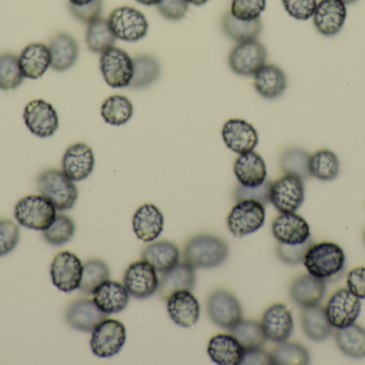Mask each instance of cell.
<instances>
[{"label":"cell","instance_id":"obj_1","mask_svg":"<svg viewBox=\"0 0 365 365\" xmlns=\"http://www.w3.org/2000/svg\"><path fill=\"white\" fill-rule=\"evenodd\" d=\"M229 246L225 240L208 234L191 238L184 249V261L192 268L210 269L227 261Z\"/></svg>","mask_w":365,"mask_h":365},{"label":"cell","instance_id":"obj_2","mask_svg":"<svg viewBox=\"0 0 365 365\" xmlns=\"http://www.w3.org/2000/svg\"><path fill=\"white\" fill-rule=\"evenodd\" d=\"M344 251L332 242L313 244L304 255V265L309 274L323 281L331 280L344 270Z\"/></svg>","mask_w":365,"mask_h":365},{"label":"cell","instance_id":"obj_3","mask_svg":"<svg viewBox=\"0 0 365 365\" xmlns=\"http://www.w3.org/2000/svg\"><path fill=\"white\" fill-rule=\"evenodd\" d=\"M36 188L60 211L72 209L78 199L74 181L58 169H48L41 174L36 179Z\"/></svg>","mask_w":365,"mask_h":365},{"label":"cell","instance_id":"obj_4","mask_svg":"<svg viewBox=\"0 0 365 365\" xmlns=\"http://www.w3.org/2000/svg\"><path fill=\"white\" fill-rule=\"evenodd\" d=\"M14 216L27 229L45 231L57 216V209L42 195H29L16 204Z\"/></svg>","mask_w":365,"mask_h":365},{"label":"cell","instance_id":"obj_5","mask_svg":"<svg viewBox=\"0 0 365 365\" xmlns=\"http://www.w3.org/2000/svg\"><path fill=\"white\" fill-rule=\"evenodd\" d=\"M109 26L115 38L126 42H137L147 36L149 23L147 17L132 6H120L109 14Z\"/></svg>","mask_w":365,"mask_h":365},{"label":"cell","instance_id":"obj_6","mask_svg":"<svg viewBox=\"0 0 365 365\" xmlns=\"http://www.w3.org/2000/svg\"><path fill=\"white\" fill-rule=\"evenodd\" d=\"M100 68L107 85L113 88L128 87L134 75L133 58L119 47H111L102 54Z\"/></svg>","mask_w":365,"mask_h":365},{"label":"cell","instance_id":"obj_7","mask_svg":"<svg viewBox=\"0 0 365 365\" xmlns=\"http://www.w3.org/2000/svg\"><path fill=\"white\" fill-rule=\"evenodd\" d=\"M126 341L125 326L117 319H105L92 331L90 346L100 358H110L123 349Z\"/></svg>","mask_w":365,"mask_h":365},{"label":"cell","instance_id":"obj_8","mask_svg":"<svg viewBox=\"0 0 365 365\" xmlns=\"http://www.w3.org/2000/svg\"><path fill=\"white\" fill-rule=\"evenodd\" d=\"M265 218V206L259 201H238L227 216V229L235 237L242 238L259 231Z\"/></svg>","mask_w":365,"mask_h":365},{"label":"cell","instance_id":"obj_9","mask_svg":"<svg viewBox=\"0 0 365 365\" xmlns=\"http://www.w3.org/2000/svg\"><path fill=\"white\" fill-rule=\"evenodd\" d=\"M270 203L280 214L296 212L304 201V180L293 175H284L272 182Z\"/></svg>","mask_w":365,"mask_h":365},{"label":"cell","instance_id":"obj_10","mask_svg":"<svg viewBox=\"0 0 365 365\" xmlns=\"http://www.w3.org/2000/svg\"><path fill=\"white\" fill-rule=\"evenodd\" d=\"M325 311L332 327L342 329L357 321L361 313V299L349 289H339L328 300Z\"/></svg>","mask_w":365,"mask_h":365},{"label":"cell","instance_id":"obj_11","mask_svg":"<svg viewBox=\"0 0 365 365\" xmlns=\"http://www.w3.org/2000/svg\"><path fill=\"white\" fill-rule=\"evenodd\" d=\"M123 285L130 296L143 300L158 291L160 279L153 266L143 259L128 266L124 272Z\"/></svg>","mask_w":365,"mask_h":365},{"label":"cell","instance_id":"obj_12","mask_svg":"<svg viewBox=\"0 0 365 365\" xmlns=\"http://www.w3.org/2000/svg\"><path fill=\"white\" fill-rule=\"evenodd\" d=\"M83 264L74 253H58L51 266L53 284L63 293H72L81 286Z\"/></svg>","mask_w":365,"mask_h":365},{"label":"cell","instance_id":"obj_13","mask_svg":"<svg viewBox=\"0 0 365 365\" xmlns=\"http://www.w3.org/2000/svg\"><path fill=\"white\" fill-rule=\"evenodd\" d=\"M207 313L210 321L222 329H233L242 319V308L237 298L223 289L210 294Z\"/></svg>","mask_w":365,"mask_h":365},{"label":"cell","instance_id":"obj_14","mask_svg":"<svg viewBox=\"0 0 365 365\" xmlns=\"http://www.w3.org/2000/svg\"><path fill=\"white\" fill-rule=\"evenodd\" d=\"M267 59L266 47L259 41L238 43L229 55L230 68L234 73L244 76L255 75Z\"/></svg>","mask_w":365,"mask_h":365},{"label":"cell","instance_id":"obj_15","mask_svg":"<svg viewBox=\"0 0 365 365\" xmlns=\"http://www.w3.org/2000/svg\"><path fill=\"white\" fill-rule=\"evenodd\" d=\"M24 120L32 134L38 137L51 136L59 128V117L51 103L44 100L30 101L24 111Z\"/></svg>","mask_w":365,"mask_h":365},{"label":"cell","instance_id":"obj_16","mask_svg":"<svg viewBox=\"0 0 365 365\" xmlns=\"http://www.w3.org/2000/svg\"><path fill=\"white\" fill-rule=\"evenodd\" d=\"M312 17L319 34L324 36H336L346 21V4L342 0H321L317 2Z\"/></svg>","mask_w":365,"mask_h":365},{"label":"cell","instance_id":"obj_17","mask_svg":"<svg viewBox=\"0 0 365 365\" xmlns=\"http://www.w3.org/2000/svg\"><path fill=\"white\" fill-rule=\"evenodd\" d=\"M261 326L268 341L277 344L285 342L289 340L294 330L291 311L284 304H272L264 313Z\"/></svg>","mask_w":365,"mask_h":365},{"label":"cell","instance_id":"obj_18","mask_svg":"<svg viewBox=\"0 0 365 365\" xmlns=\"http://www.w3.org/2000/svg\"><path fill=\"white\" fill-rule=\"evenodd\" d=\"M272 231L278 242L291 246L304 244L311 238L308 222L295 212L277 216L272 223Z\"/></svg>","mask_w":365,"mask_h":365},{"label":"cell","instance_id":"obj_19","mask_svg":"<svg viewBox=\"0 0 365 365\" xmlns=\"http://www.w3.org/2000/svg\"><path fill=\"white\" fill-rule=\"evenodd\" d=\"M93 169V150L87 144H74L66 149L62 158V171L73 181L87 179Z\"/></svg>","mask_w":365,"mask_h":365},{"label":"cell","instance_id":"obj_20","mask_svg":"<svg viewBox=\"0 0 365 365\" xmlns=\"http://www.w3.org/2000/svg\"><path fill=\"white\" fill-rule=\"evenodd\" d=\"M222 139L225 146L238 154L253 151L259 143L257 130L242 119L227 120L222 128Z\"/></svg>","mask_w":365,"mask_h":365},{"label":"cell","instance_id":"obj_21","mask_svg":"<svg viewBox=\"0 0 365 365\" xmlns=\"http://www.w3.org/2000/svg\"><path fill=\"white\" fill-rule=\"evenodd\" d=\"M169 316L180 327L190 328L200 319V304L191 291H178L167 299Z\"/></svg>","mask_w":365,"mask_h":365},{"label":"cell","instance_id":"obj_22","mask_svg":"<svg viewBox=\"0 0 365 365\" xmlns=\"http://www.w3.org/2000/svg\"><path fill=\"white\" fill-rule=\"evenodd\" d=\"M92 296L98 308L107 315L122 312L130 302L128 289L117 281H105L94 289Z\"/></svg>","mask_w":365,"mask_h":365},{"label":"cell","instance_id":"obj_23","mask_svg":"<svg viewBox=\"0 0 365 365\" xmlns=\"http://www.w3.org/2000/svg\"><path fill=\"white\" fill-rule=\"evenodd\" d=\"M66 319L73 329L92 332L107 319V314L98 308L93 299H79L68 306Z\"/></svg>","mask_w":365,"mask_h":365},{"label":"cell","instance_id":"obj_24","mask_svg":"<svg viewBox=\"0 0 365 365\" xmlns=\"http://www.w3.org/2000/svg\"><path fill=\"white\" fill-rule=\"evenodd\" d=\"M133 229L139 240L154 241L164 229V216L153 204H145L133 216Z\"/></svg>","mask_w":365,"mask_h":365},{"label":"cell","instance_id":"obj_25","mask_svg":"<svg viewBox=\"0 0 365 365\" xmlns=\"http://www.w3.org/2000/svg\"><path fill=\"white\" fill-rule=\"evenodd\" d=\"M325 294V281L311 274L298 276L289 287L292 300L302 309L319 304Z\"/></svg>","mask_w":365,"mask_h":365},{"label":"cell","instance_id":"obj_26","mask_svg":"<svg viewBox=\"0 0 365 365\" xmlns=\"http://www.w3.org/2000/svg\"><path fill=\"white\" fill-rule=\"evenodd\" d=\"M207 354L214 364L240 365L245 356V349L232 334H220L210 339Z\"/></svg>","mask_w":365,"mask_h":365},{"label":"cell","instance_id":"obj_27","mask_svg":"<svg viewBox=\"0 0 365 365\" xmlns=\"http://www.w3.org/2000/svg\"><path fill=\"white\" fill-rule=\"evenodd\" d=\"M19 61L25 79H38L51 66V51L42 43H31L21 51Z\"/></svg>","mask_w":365,"mask_h":365},{"label":"cell","instance_id":"obj_28","mask_svg":"<svg viewBox=\"0 0 365 365\" xmlns=\"http://www.w3.org/2000/svg\"><path fill=\"white\" fill-rule=\"evenodd\" d=\"M253 76L257 94L268 100L279 98L287 90V75L284 71L276 64H264Z\"/></svg>","mask_w":365,"mask_h":365},{"label":"cell","instance_id":"obj_29","mask_svg":"<svg viewBox=\"0 0 365 365\" xmlns=\"http://www.w3.org/2000/svg\"><path fill=\"white\" fill-rule=\"evenodd\" d=\"M234 174L242 186H259L267 177L265 161L255 151L240 154L234 163Z\"/></svg>","mask_w":365,"mask_h":365},{"label":"cell","instance_id":"obj_30","mask_svg":"<svg viewBox=\"0 0 365 365\" xmlns=\"http://www.w3.org/2000/svg\"><path fill=\"white\" fill-rule=\"evenodd\" d=\"M48 47L51 57V68L58 72L72 68L78 59V44L70 34L64 32L56 34Z\"/></svg>","mask_w":365,"mask_h":365},{"label":"cell","instance_id":"obj_31","mask_svg":"<svg viewBox=\"0 0 365 365\" xmlns=\"http://www.w3.org/2000/svg\"><path fill=\"white\" fill-rule=\"evenodd\" d=\"M195 285V268L187 263L178 264L173 269L163 274L158 293L160 298L167 300L178 291H192Z\"/></svg>","mask_w":365,"mask_h":365},{"label":"cell","instance_id":"obj_32","mask_svg":"<svg viewBox=\"0 0 365 365\" xmlns=\"http://www.w3.org/2000/svg\"><path fill=\"white\" fill-rule=\"evenodd\" d=\"M302 326L306 336L314 342H324L334 332V327L326 315L325 308L319 304L302 309Z\"/></svg>","mask_w":365,"mask_h":365},{"label":"cell","instance_id":"obj_33","mask_svg":"<svg viewBox=\"0 0 365 365\" xmlns=\"http://www.w3.org/2000/svg\"><path fill=\"white\" fill-rule=\"evenodd\" d=\"M141 257L153 266L156 271L164 274L179 264L180 250L173 242L163 240L148 246Z\"/></svg>","mask_w":365,"mask_h":365},{"label":"cell","instance_id":"obj_34","mask_svg":"<svg viewBox=\"0 0 365 365\" xmlns=\"http://www.w3.org/2000/svg\"><path fill=\"white\" fill-rule=\"evenodd\" d=\"M340 351L354 359L365 358V328L353 324L346 328L336 330L334 334Z\"/></svg>","mask_w":365,"mask_h":365},{"label":"cell","instance_id":"obj_35","mask_svg":"<svg viewBox=\"0 0 365 365\" xmlns=\"http://www.w3.org/2000/svg\"><path fill=\"white\" fill-rule=\"evenodd\" d=\"M221 25L225 36L238 43L257 40L263 30L261 19H255V21H242L233 16L231 12L223 16Z\"/></svg>","mask_w":365,"mask_h":365},{"label":"cell","instance_id":"obj_36","mask_svg":"<svg viewBox=\"0 0 365 365\" xmlns=\"http://www.w3.org/2000/svg\"><path fill=\"white\" fill-rule=\"evenodd\" d=\"M115 34L109 26L108 21L105 19H96L88 25L86 32V43L88 49L96 54H103L115 45Z\"/></svg>","mask_w":365,"mask_h":365},{"label":"cell","instance_id":"obj_37","mask_svg":"<svg viewBox=\"0 0 365 365\" xmlns=\"http://www.w3.org/2000/svg\"><path fill=\"white\" fill-rule=\"evenodd\" d=\"M134 61V75L128 87L143 89L158 81L160 75V66L156 58L149 55L136 56Z\"/></svg>","mask_w":365,"mask_h":365},{"label":"cell","instance_id":"obj_38","mask_svg":"<svg viewBox=\"0 0 365 365\" xmlns=\"http://www.w3.org/2000/svg\"><path fill=\"white\" fill-rule=\"evenodd\" d=\"M340 160L331 150L322 149L310 158L311 176L321 181H332L340 174Z\"/></svg>","mask_w":365,"mask_h":365},{"label":"cell","instance_id":"obj_39","mask_svg":"<svg viewBox=\"0 0 365 365\" xmlns=\"http://www.w3.org/2000/svg\"><path fill=\"white\" fill-rule=\"evenodd\" d=\"M103 119L111 126H122L132 119L134 107L124 96H111L104 101L101 109Z\"/></svg>","mask_w":365,"mask_h":365},{"label":"cell","instance_id":"obj_40","mask_svg":"<svg viewBox=\"0 0 365 365\" xmlns=\"http://www.w3.org/2000/svg\"><path fill=\"white\" fill-rule=\"evenodd\" d=\"M311 154L302 148H289L280 158V167L285 175H293L306 180L311 177Z\"/></svg>","mask_w":365,"mask_h":365},{"label":"cell","instance_id":"obj_41","mask_svg":"<svg viewBox=\"0 0 365 365\" xmlns=\"http://www.w3.org/2000/svg\"><path fill=\"white\" fill-rule=\"evenodd\" d=\"M230 331L244 347L245 351L262 349L267 340L262 329L261 324L255 321H242V319Z\"/></svg>","mask_w":365,"mask_h":365},{"label":"cell","instance_id":"obj_42","mask_svg":"<svg viewBox=\"0 0 365 365\" xmlns=\"http://www.w3.org/2000/svg\"><path fill=\"white\" fill-rule=\"evenodd\" d=\"M270 357L274 365H306L310 362V354L306 347L287 341L279 343L270 353Z\"/></svg>","mask_w":365,"mask_h":365},{"label":"cell","instance_id":"obj_43","mask_svg":"<svg viewBox=\"0 0 365 365\" xmlns=\"http://www.w3.org/2000/svg\"><path fill=\"white\" fill-rule=\"evenodd\" d=\"M110 278V270L105 261L90 259L83 264V278L79 291L85 295H92L94 289Z\"/></svg>","mask_w":365,"mask_h":365},{"label":"cell","instance_id":"obj_44","mask_svg":"<svg viewBox=\"0 0 365 365\" xmlns=\"http://www.w3.org/2000/svg\"><path fill=\"white\" fill-rule=\"evenodd\" d=\"M23 72L19 66V57L14 54L0 55V89L14 90L24 81Z\"/></svg>","mask_w":365,"mask_h":365},{"label":"cell","instance_id":"obj_45","mask_svg":"<svg viewBox=\"0 0 365 365\" xmlns=\"http://www.w3.org/2000/svg\"><path fill=\"white\" fill-rule=\"evenodd\" d=\"M75 234V224L70 216L58 214L53 222L43 231V237L51 246H59L72 239Z\"/></svg>","mask_w":365,"mask_h":365},{"label":"cell","instance_id":"obj_46","mask_svg":"<svg viewBox=\"0 0 365 365\" xmlns=\"http://www.w3.org/2000/svg\"><path fill=\"white\" fill-rule=\"evenodd\" d=\"M272 181L266 179L263 184L257 186H245L238 184L234 192V201L236 203L242 201H255L266 206L270 203L269 193Z\"/></svg>","mask_w":365,"mask_h":365},{"label":"cell","instance_id":"obj_47","mask_svg":"<svg viewBox=\"0 0 365 365\" xmlns=\"http://www.w3.org/2000/svg\"><path fill=\"white\" fill-rule=\"evenodd\" d=\"M265 8L266 0H233L231 14L242 21H255L259 19Z\"/></svg>","mask_w":365,"mask_h":365},{"label":"cell","instance_id":"obj_48","mask_svg":"<svg viewBox=\"0 0 365 365\" xmlns=\"http://www.w3.org/2000/svg\"><path fill=\"white\" fill-rule=\"evenodd\" d=\"M312 244V238L307 240L304 244H294V246L279 242L278 246H277V254H278L279 259L287 265H299V264L304 263V255Z\"/></svg>","mask_w":365,"mask_h":365},{"label":"cell","instance_id":"obj_49","mask_svg":"<svg viewBox=\"0 0 365 365\" xmlns=\"http://www.w3.org/2000/svg\"><path fill=\"white\" fill-rule=\"evenodd\" d=\"M19 227L11 220H0V257L14 250L19 241Z\"/></svg>","mask_w":365,"mask_h":365},{"label":"cell","instance_id":"obj_50","mask_svg":"<svg viewBox=\"0 0 365 365\" xmlns=\"http://www.w3.org/2000/svg\"><path fill=\"white\" fill-rule=\"evenodd\" d=\"M282 4L289 16L298 21H308L314 14L317 0H282Z\"/></svg>","mask_w":365,"mask_h":365},{"label":"cell","instance_id":"obj_51","mask_svg":"<svg viewBox=\"0 0 365 365\" xmlns=\"http://www.w3.org/2000/svg\"><path fill=\"white\" fill-rule=\"evenodd\" d=\"M71 13L81 23L89 25L96 19H100L103 10V0H93L85 6H74L70 4Z\"/></svg>","mask_w":365,"mask_h":365},{"label":"cell","instance_id":"obj_52","mask_svg":"<svg viewBox=\"0 0 365 365\" xmlns=\"http://www.w3.org/2000/svg\"><path fill=\"white\" fill-rule=\"evenodd\" d=\"M187 0H162L158 4V12L171 21L184 19L188 11Z\"/></svg>","mask_w":365,"mask_h":365},{"label":"cell","instance_id":"obj_53","mask_svg":"<svg viewBox=\"0 0 365 365\" xmlns=\"http://www.w3.org/2000/svg\"><path fill=\"white\" fill-rule=\"evenodd\" d=\"M347 289L357 296L359 299L365 300V268L358 267L351 270L347 274Z\"/></svg>","mask_w":365,"mask_h":365},{"label":"cell","instance_id":"obj_54","mask_svg":"<svg viewBox=\"0 0 365 365\" xmlns=\"http://www.w3.org/2000/svg\"><path fill=\"white\" fill-rule=\"evenodd\" d=\"M242 365H268L272 364L270 353L263 351L262 349H253V351H245Z\"/></svg>","mask_w":365,"mask_h":365},{"label":"cell","instance_id":"obj_55","mask_svg":"<svg viewBox=\"0 0 365 365\" xmlns=\"http://www.w3.org/2000/svg\"><path fill=\"white\" fill-rule=\"evenodd\" d=\"M136 1L143 6H158L162 0H136Z\"/></svg>","mask_w":365,"mask_h":365},{"label":"cell","instance_id":"obj_56","mask_svg":"<svg viewBox=\"0 0 365 365\" xmlns=\"http://www.w3.org/2000/svg\"><path fill=\"white\" fill-rule=\"evenodd\" d=\"M93 1V0H68L71 4H74V6H85V4H90V2Z\"/></svg>","mask_w":365,"mask_h":365},{"label":"cell","instance_id":"obj_57","mask_svg":"<svg viewBox=\"0 0 365 365\" xmlns=\"http://www.w3.org/2000/svg\"><path fill=\"white\" fill-rule=\"evenodd\" d=\"M207 1L208 0H187L188 4H193V6H203Z\"/></svg>","mask_w":365,"mask_h":365},{"label":"cell","instance_id":"obj_58","mask_svg":"<svg viewBox=\"0 0 365 365\" xmlns=\"http://www.w3.org/2000/svg\"><path fill=\"white\" fill-rule=\"evenodd\" d=\"M343 2H344L345 4H355V2H357L358 0H342Z\"/></svg>","mask_w":365,"mask_h":365},{"label":"cell","instance_id":"obj_59","mask_svg":"<svg viewBox=\"0 0 365 365\" xmlns=\"http://www.w3.org/2000/svg\"><path fill=\"white\" fill-rule=\"evenodd\" d=\"M364 241H365V235H364Z\"/></svg>","mask_w":365,"mask_h":365}]
</instances>
